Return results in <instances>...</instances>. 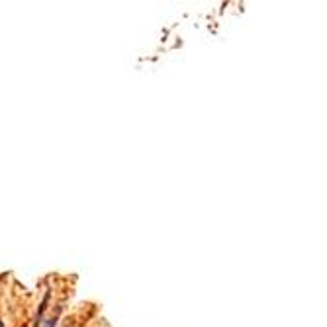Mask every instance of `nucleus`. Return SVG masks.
<instances>
[]
</instances>
